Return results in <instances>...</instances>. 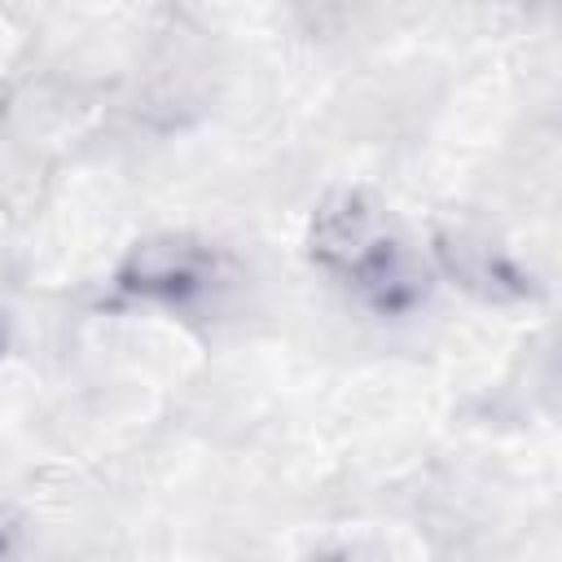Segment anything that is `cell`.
<instances>
[{"mask_svg":"<svg viewBox=\"0 0 562 562\" xmlns=\"http://www.w3.org/2000/svg\"><path fill=\"white\" fill-rule=\"evenodd\" d=\"M220 272V255L198 241V237H149L132 246V255L119 268V285L136 299H162V303H184L211 290Z\"/></svg>","mask_w":562,"mask_h":562,"instance_id":"6da1fadb","label":"cell"},{"mask_svg":"<svg viewBox=\"0 0 562 562\" xmlns=\"http://www.w3.org/2000/svg\"><path fill=\"white\" fill-rule=\"evenodd\" d=\"M386 241H391V233L382 224V211L356 189L325 198L307 228V255L342 281H351Z\"/></svg>","mask_w":562,"mask_h":562,"instance_id":"7a4b0ae2","label":"cell"},{"mask_svg":"<svg viewBox=\"0 0 562 562\" xmlns=\"http://www.w3.org/2000/svg\"><path fill=\"white\" fill-rule=\"evenodd\" d=\"M439 255L448 263V272L457 281H465L470 290L487 294V299H509V294H522L527 277L501 255L492 250L487 241H474V237H439Z\"/></svg>","mask_w":562,"mask_h":562,"instance_id":"3957f363","label":"cell"},{"mask_svg":"<svg viewBox=\"0 0 562 562\" xmlns=\"http://www.w3.org/2000/svg\"><path fill=\"white\" fill-rule=\"evenodd\" d=\"M26 540V518L13 505H0V562H13Z\"/></svg>","mask_w":562,"mask_h":562,"instance_id":"277c9868","label":"cell"}]
</instances>
